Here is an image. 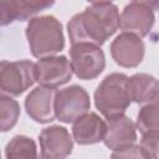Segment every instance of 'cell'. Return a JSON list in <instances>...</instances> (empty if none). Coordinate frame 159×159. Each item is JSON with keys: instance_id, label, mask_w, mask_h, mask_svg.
Instances as JSON below:
<instances>
[{"instance_id": "obj_18", "label": "cell", "mask_w": 159, "mask_h": 159, "mask_svg": "<svg viewBox=\"0 0 159 159\" xmlns=\"http://www.w3.org/2000/svg\"><path fill=\"white\" fill-rule=\"evenodd\" d=\"M20 117L19 103L5 94L0 97V128L1 132H7L14 128Z\"/></svg>"}, {"instance_id": "obj_16", "label": "cell", "mask_w": 159, "mask_h": 159, "mask_svg": "<svg viewBox=\"0 0 159 159\" xmlns=\"http://www.w3.org/2000/svg\"><path fill=\"white\" fill-rule=\"evenodd\" d=\"M6 159H43L40 155L37 145L30 137L17 134L12 137L5 147Z\"/></svg>"}, {"instance_id": "obj_20", "label": "cell", "mask_w": 159, "mask_h": 159, "mask_svg": "<svg viewBox=\"0 0 159 159\" xmlns=\"http://www.w3.org/2000/svg\"><path fill=\"white\" fill-rule=\"evenodd\" d=\"M111 159H149V157L140 145H132L125 149L113 152Z\"/></svg>"}, {"instance_id": "obj_12", "label": "cell", "mask_w": 159, "mask_h": 159, "mask_svg": "<svg viewBox=\"0 0 159 159\" xmlns=\"http://www.w3.org/2000/svg\"><path fill=\"white\" fill-rule=\"evenodd\" d=\"M53 4V1L47 0H1V25L6 26L14 21L31 20L36 14L51 7Z\"/></svg>"}, {"instance_id": "obj_7", "label": "cell", "mask_w": 159, "mask_h": 159, "mask_svg": "<svg viewBox=\"0 0 159 159\" xmlns=\"http://www.w3.org/2000/svg\"><path fill=\"white\" fill-rule=\"evenodd\" d=\"M70 56L72 71L80 80H94L106 67V56L99 46L91 43L72 45Z\"/></svg>"}, {"instance_id": "obj_8", "label": "cell", "mask_w": 159, "mask_h": 159, "mask_svg": "<svg viewBox=\"0 0 159 159\" xmlns=\"http://www.w3.org/2000/svg\"><path fill=\"white\" fill-rule=\"evenodd\" d=\"M109 50L117 65L125 68H133L143 61L145 45L140 37L122 32L112 41Z\"/></svg>"}, {"instance_id": "obj_19", "label": "cell", "mask_w": 159, "mask_h": 159, "mask_svg": "<svg viewBox=\"0 0 159 159\" xmlns=\"http://www.w3.org/2000/svg\"><path fill=\"white\" fill-rule=\"evenodd\" d=\"M140 147L144 149L149 159H159V130L142 134Z\"/></svg>"}, {"instance_id": "obj_11", "label": "cell", "mask_w": 159, "mask_h": 159, "mask_svg": "<svg viewBox=\"0 0 159 159\" xmlns=\"http://www.w3.org/2000/svg\"><path fill=\"white\" fill-rule=\"evenodd\" d=\"M55 88L39 86L34 88L25 99V109L31 119L37 123H50L55 114Z\"/></svg>"}, {"instance_id": "obj_13", "label": "cell", "mask_w": 159, "mask_h": 159, "mask_svg": "<svg viewBox=\"0 0 159 159\" xmlns=\"http://www.w3.org/2000/svg\"><path fill=\"white\" fill-rule=\"evenodd\" d=\"M107 133L104 144L111 150H122L134 145L137 140V125L127 116H118L107 119Z\"/></svg>"}, {"instance_id": "obj_6", "label": "cell", "mask_w": 159, "mask_h": 159, "mask_svg": "<svg viewBox=\"0 0 159 159\" xmlns=\"http://www.w3.org/2000/svg\"><path fill=\"white\" fill-rule=\"evenodd\" d=\"M91 101L87 91L77 84L60 89L55 97V114L60 122L75 123L88 113Z\"/></svg>"}, {"instance_id": "obj_14", "label": "cell", "mask_w": 159, "mask_h": 159, "mask_svg": "<svg viewBox=\"0 0 159 159\" xmlns=\"http://www.w3.org/2000/svg\"><path fill=\"white\" fill-rule=\"evenodd\" d=\"M107 123L96 113L89 112L77 119L72 125L73 139L81 145L96 144L104 140Z\"/></svg>"}, {"instance_id": "obj_10", "label": "cell", "mask_w": 159, "mask_h": 159, "mask_svg": "<svg viewBox=\"0 0 159 159\" xmlns=\"http://www.w3.org/2000/svg\"><path fill=\"white\" fill-rule=\"evenodd\" d=\"M72 73L71 62L66 56H52L36 63V82L43 87H60L71 80Z\"/></svg>"}, {"instance_id": "obj_1", "label": "cell", "mask_w": 159, "mask_h": 159, "mask_svg": "<svg viewBox=\"0 0 159 159\" xmlns=\"http://www.w3.org/2000/svg\"><path fill=\"white\" fill-rule=\"evenodd\" d=\"M119 27L117 5L108 1H93L83 12L76 14L67 24L71 45L91 43L102 46Z\"/></svg>"}, {"instance_id": "obj_9", "label": "cell", "mask_w": 159, "mask_h": 159, "mask_svg": "<svg viewBox=\"0 0 159 159\" xmlns=\"http://www.w3.org/2000/svg\"><path fill=\"white\" fill-rule=\"evenodd\" d=\"M40 150L43 159H65L73 149V139L65 127L43 128L39 135Z\"/></svg>"}, {"instance_id": "obj_3", "label": "cell", "mask_w": 159, "mask_h": 159, "mask_svg": "<svg viewBox=\"0 0 159 159\" xmlns=\"http://www.w3.org/2000/svg\"><path fill=\"white\" fill-rule=\"evenodd\" d=\"M128 76L124 73H111L106 76L94 91L96 108L107 118L123 116L130 104L128 92Z\"/></svg>"}, {"instance_id": "obj_4", "label": "cell", "mask_w": 159, "mask_h": 159, "mask_svg": "<svg viewBox=\"0 0 159 159\" xmlns=\"http://www.w3.org/2000/svg\"><path fill=\"white\" fill-rule=\"evenodd\" d=\"M36 82V63L32 61H1L0 89L1 94L12 97L24 93Z\"/></svg>"}, {"instance_id": "obj_15", "label": "cell", "mask_w": 159, "mask_h": 159, "mask_svg": "<svg viewBox=\"0 0 159 159\" xmlns=\"http://www.w3.org/2000/svg\"><path fill=\"white\" fill-rule=\"evenodd\" d=\"M128 92L132 102L143 104L159 93V81L148 73H135L128 78Z\"/></svg>"}, {"instance_id": "obj_5", "label": "cell", "mask_w": 159, "mask_h": 159, "mask_svg": "<svg viewBox=\"0 0 159 159\" xmlns=\"http://www.w3.org/2000/svg\"><path fill=\"white\" fill-rule=\"evenodd\" d=\"M158 9L159 1H130L119 15V29L140 39L145 37L154 26V10Z\"/></svg>"}, {"instance_id": "obj_17", "label": "cell", "mask_w": 159, "mask_h": 159, "mask_svg": "<svg viewBox=\"0 0 159 159\" xmlns=\"http://www.w3.org/2000/svg\"><path fill=\"white\" fill-rule=\"evenodd\" d=\"M135 125L142 134L159 130V93L139 109Z\"/></svg>"}, {"instance_id": "obj_2", "label": "cell", "mask_w": 159, "mask_h": 159, "mask_svg": "<svg viewBox=\"0 0 159 159\" xmlns=\"http://www.w3.org/2000/svg\"><path fill=\"white\" fill-rule=\"evenodd\" d=\"M25 35L32 56L40 60L56 56L65 47L62 25L52 15L31 19Z\"/></svg>"}]
</instances>
